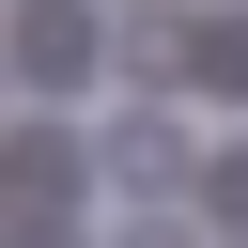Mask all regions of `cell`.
I'll list each match as a JSON object with an SVG mask.
<instances>
[{"instance_id":"obj_3","label":"cell","mask_w":248,"mask_h":248,"mask_svg":"<svg viewBox=\"0 0 248 248\" xmlns=\"http://www.w3.org/2000/svg\"><path fill=\"white\" fill-rule=\"evenodd\" d=\"M124 248H186V232H170V217H140V232H124Z\"/></svg>"},{"instance_id":"obj_1","label":"cell","mask_w":248,"mask_h":248,"mask_svg":"<svg viewBox=\"0 0 248 248\" xmlns=\"http://www.w3.org/2000/svg\"><path fill=\"white\" fill-rule=\"evenodd\" d=\"M78 46H93V16H78V0H46V16H16V62H31V78H78Z\"/></svg>"},{"instance_id":"obj_2","label":"cell","mask_w":248,"mask_h":248,"mask_svg":"<svg viewBox=\"0 0 248 248\" xmlns=\"http://www.w3.org/2000/svg\"><path fill=\"white\" fill-rule=\"evenodd\" d=\"M108 170H124V186H170V170H186V140H170V108H140V124L108 140Z\"/></svg>"}]
</instances>
